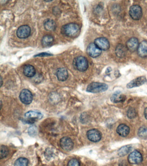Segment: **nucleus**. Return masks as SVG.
<instances>
[{"instance_id":"obj_18","label":"nucleus","mask_w":147,"mask_h":166,"mask_svg":"<svg viewBox=\"0 0 147 166\" xmlns=\"http://www.w3.org/2000/svg\"><path fill=\"white\" fill-rule=\"evenodd\" d=\"M125 97L121 92L117 91L112 95L111 98V102L114 103H119L125 101Z\"/></svg>"},{"instance_id":"obj_6","label":"nucleus","mask_w":147,"mask_h":166,"mask_svg":"<svg viewBox=\"0 0 147 166\" xmlns=\"http://www.w3.org/2000/svg\"><path fill=\"white\" fill-rule=\"evenodd\" d=\"M86 51L88 54L92 58H96L102 54V50H100L94 43H91L89 45Z\"/></svg>"},{"instance_id":"obj_13","label":"nucleus","mask_w":147,"mask_h":166,"mask_svg":"<svg viewBox=\"0 0 147 166\" xmlns=\"http://www.w3.org/2000/svg\"><path fill=\"white\" fill-rule=\"evenodd\" d=\"M139 45L138 40L136 38L132 37L126 42V47L129 52L133 53L138 50Z\"/></svg>"},{"instance_id":"obj_20","label":"nucleus","mask_w":147,"mask_h":166,"mask_svg":"<svg viewBox=\"0 0 147 166\" xmlns=\"http://www.w3.org/2000/svg\"><path fill=\"white\" fill-rule=\"evenodd\" d=\"M54 41V37L52 36L46 35L43 37L42 39V45L44 47H49L52 45Z\"/></svg>"},{"instance_id":"obj_21","label":"nucleus","mask_w":147,"mask_h":166,"mask_svg":"<svg viewBox=\"0 0 147 166\" xmlns=\"http://www.w3.org/2000/svg\"><path fill=\"white\" fill-rule=\"evenodd\" d=\"M44 26L46 30L53 31L55 29L56 24L55 22L52 19H47L44 22Z\"/></svg>"},{"instance_id":"obj_19","label":"nucleus","mask_w":147,"mask_h":166,"mask_svg":"<svg viewBox=\"0 0 147 166\" xmlns=\"http://www.w3.org/2000/svg\"><path fill=\"white\" fill-rule=\"evenodd\" d=\"M23 72L24 74L27 77H33L35 74V69L32 65L27 64L24 66Z\"/></svg>"},{"instance_id":"obj_9","label":"nucleus","mask_w":147,"mask_h":166,"mask_svg":"<svg viewBox=\"0 0 147 166\" xmlns=\"http://www.w3.org/2000/svg\"><path fill=\"white\" fill-rule=\"evenodd\" d=\"M128 160L130 164H139L142 161V156L139 151L135 150L130 153L128 157Z\"/></svg>"},{"instance_id":"obj_29","label":"nucleus","mask_w":147,"mask_h":166,"mask_svg":"<svg viewBox=\"0 0 147 166\" xmlns=\"http://www.w3.org/2000/svg\"><path fill=\"white\" fill-rule=\"evenodd\" d=\"M51 55V54H48L47 53H41V54H38L37 55V56H48V55Z\"/></svg>"},{"instance_id":"obj_23","label":"nucleus","mask_w":147,"mask_h":166,"mask_svg":"<svg viewBox=\"0 0 147 166\" xmlns=\"http://www.w3.org/2000/svg\"><path fill=\"white\" fill-rule=\"evenodd\" d=\"M132 147L131 145H127L121 147L118 150V155L119 157H123L127 155L131 150Z\"/></svg>"},{"instance_id":"obj_31","label":"nucleus","mask_w":147,"mask_h":166,"mask_svg":"<svg viewBox=\"0 0 147 166\" xmlns=\"http://www.w3.org/2000/svg\"><path fill=\"white\" fill-rule=\"evenodd\" d=\"M1 86H2V77L1 78Z\"/></svg>"},{"instance_id":"obj_11","label":"nucleus","mask_w":147,"mask_h":166,"mask_svg":"<svg viewBox=\"0 0 147 166\" xmlns=\"http://www.w3.org/2000/svg\"><path fill=\"white\" fill-rule=\"evenodd\" d=\"M60 145L62 149L66 151L72 150L73 147V142L71 138L64 137L61 138L60 141Z\"/></svg>"},{"instance_id":"obj_4","label":"nucleus","mask_w":147,"mask_h":166,"mask_svg":"<svg viewBox=\"0 0 147 166\" xmlns=\"http://www.w3.org/2000/svg\"><path fill=\"white\" fill-rule=\"evenodd\" d=\"M129 14L132 19L139 20L142 16V11L141 7L138 5L132 6L129 9Z\"/></svg>"},{"instance_id":"obj_27","label":"nucleus","mask_w":147,"mask_h":166,"mask_svg":"<svg viewBox=\"0 0 147 166\" xmlns=\"http://www.w3.org/2000/svg\"><path fill=\"white\" fill-rule=\"evenodd\" d=\"M127 116L129 118L132 119L136 116L137 113L135 109L130 107L129 109L127 112Z\"/></svg>"},{"instance_id":"obj_1","label":"nucleus","mask_w":147,"mask_h":166,"mask_svg":"<svg viewBox=\"0 0 147 166\" xmlns=\"http://www.w3.org/2000/svg\"><path fill=\"white\" fill-rule=\"evenodd\" d=\"M61 33L70 38H75L79 35L80 29L78 24L70 23L63 26L61 28Z\"/></svg>"},{"instance_id":"obj_30","label":"nucleus","mask_w":147,"mask_h":166,"mask_svg":"<svg viewBox=\"0 0 147 166\" xmlns=\"http://www.w3.org/2000/svg\"><path fill=\"white\" fill-rule=\"evenodd\" d=\"M144 114L145 118L146 119H147V107L145 109L144 113Z\"/></svg>"},{"instance_id":"obj_17","label":"nucleus","mask_w":147,"mask_h":166,"mask_svg":"<svg viewBox=\"0 0 147 166\" xmlns=\"http://www.w3.org/2000/svg\"><path fill=\"white\" fill-rule=\"evenodd\" d=\"M117 132L119 136L122 137H126L130 132V129L125 124H120L117 129Z\"/></svg>"},{"instance_id":"obj_2","label":"nucleus","mask_w":147,"mask_h":166,"mask_svg":"<svg viewBox=\"0 0 147 166\" xmlns=\"http://www.w3.org/2000/svg\"><path fill=\"white\" fill-rule=\"evenodd\" d=\"M73 65L75 69L82 72L86 71L88 68V61L84 56H78L73 60Z\"/></svg>"},{"instance_id":"obj_22","label":"nucleus","mask_w":147,"mask_h":166,"mask_svg":"<svg viewBox=\"0 0 147 166\" xmlns=\"http://www.w3.org/2000/svg\"><path fill=\"white\" fill-rule=\"evenodd\" d=\"M126 50H127L126 47L123 45L119 44L117 45L115 49V53L117 57L122 58L126 55Z\"/></svg>"},{"instance_id":"obj_28","label":"nucleus","mask_w":147,"mask_h":166,"mask_svg":"<svg viewBox=\"0 0 147 166\" xmlns=\"http://www.w3.org/2000/svg\"><path fill=\"white\" fill-rule=\"evenodd\" d=\"M67 166H80V163L78 160L72 159L69 161Z\"/></svg>"},{"instance_id":"obj_10","label":"nucleus","mask_w":147,"mask_h":166,"mask_svg":"<svg viewBox=\"0 0 147 166\" xmlns=\"http://www.w3.org/2000/svg\"><path fill=\"white\" fill-rule=\"evenodd\" d=\"M94 43L101 50H108L110 47V43L108 39L105 37H100L95 39Z\"/></svg>"},{"instance_id":"obj_24","label":"nucleus","mask_w":147,"mask_h":166,"mask_svg":"<svg viewBox=\"0 0 147 166\" xmlns=\"http://www.w3.org/2000/svg\"><path fill=\"white\" fill-rule=\"evenodd\" d=\"M28 161L27 159L20 157L16 161L14 166H28Z\"/></svg>"},{"instance_id":"obj_15","label":"nucleus","mask_w":147,"mask_h":166,"mask_svg":"<svg viewBox=\"0 0 147 166\" xmlns=\"http://www.w3.org/2000/svg\"><path fill=\"white\" fill-rule=\"evenodd\" d=\"M137 52L140 57L142 58L147 57V41H143L139 44Z\"/></svg>"},{"instance_id":"obj_12","label":"nucleus","mask_w":147,"mask_h":166,"mask_svg":"<svg viewBox=\"0 0 147 166\" xmlns=\"http://www.w3.org/2000/svg\"><path fill=\"white\" fill-rule=\"evenodd\" d=\"M147 81L146 78L145 76L139 77L135 79L130 82L129 83L126 85L127 88H132L138 87L144 85Z\"/></svg>"},{"instance_id":"obj_16","label":"nucleus","mask_w":147,"mask_h":166,"mask_svg":"<svg viewBox=\"0 0 147 166\" xmlns=\"http://www.w3.org/2000/svg\"><path fill=\"white\" fill-rule=\"evenodd\" d=\"M56 74L58 80L61 81L67 80L68 78V73L67 70L63 67L59 68L57 70Z\"/></svg>"},{"instance_id":"obj_5","label":"nucleus","mask_w":147,"mask_h":166,"mask_svg":"<svg viewBox=\"0 0 147 166\" xmlns=\"http://www.w3.org/2000/svg\"><path fill=\"white\" fill-rule=\"evenodd\" d=\"M20 98L22 103L25 105H28L32 102L33 95L31 92L28 89H23L20 92Z\"/></svg>"},{"instance_id":"obj_26","label":"nucleus","mask_w":147,"mask_h":166,"mask_svg":"<svg viewBox=\"0 0 147 166\" xmlns=\"http://www.w3.org/2000/svg\"><path fill=\"white\" fill-rule=\"evenodd\" d=\"M138 135L142 138H147V127H142L139 129Z\"/></svg>"},{"instance_id":"obj_3","label":"nucleus","mask_w":147,"mask_h":166,"mask_svg":"<svg viewBox=\"0 0 147 166\" xmlns=\"http://www.w3.org/2000/svg\"><path fill=\"white\" fill-rule=\"evenodd\" d=\"M108 88V85L105 83L92 82L88 86L86 91L89 93H101L105 92Z\"/></svg>"},{"instance_id":"obj_14","label":"nucleus","mask_w":147,"mask_h":166,"mask_svg":"<svg viewBox=\"0 0 147 166\" xmlns=\"http://www.w3.org/2000/svg\"><path fill=\"white\" fill-rule=\"evenodd\" d=\"M43 115L41 112L37 111H29L26 112L25 117L30 120L34 121L35 119H41L42 118Z\"/></svg>"},{"instance_id":"obj_7","label":"nucleus","mask_w":147,"mask_h":166,"mask_svg":"<svg viewBox=\"0 0 147 166\" xmlns=\"http://www.w3.org/2000/svg\"><path fill=\"white\" fill-rule=\"evenodd\" d=\"M87 136L89 140L93 142H98L101 140L102 134L96 129H92L88 131Z\"/></svg>"},{"instance_id":"obj_25","label":"nucleus","mask_w":147,"mask_h":166,"mask_svg":"<svg viewBox=\"0 0 147 166\" xmlns=\"http://www.w3.org/2000/svg\"><path fill=\"white\" fill-rule=\"evenodd\" d=\"M0 157L1 159L5 157L9 153L8 149L7 146L5 145H2L0 148Z\"/></svg>"},{"instance_id":"obj_8","label":"nucleus","mask_w":147,"mask_h":166,"mask_svg":"<svg viewBox=\"0 0 147 166\" xmlns=\"http://www.w3.org/2000/svg\"><path fill=\"white\" fill-rule=\"evenodd\" d=\"M30 28L28 25L21 26L18 28L17 31V37L20 39H25L30 36Z\"/></svg>"}]
</instances>
